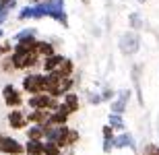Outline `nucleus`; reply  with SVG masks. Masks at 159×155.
I'll return each mask as SVG.
<instances>
[{"label": "nucleus", "mask_w": 159, "mask_h": 155, "mask_svg": "<svg viewBox=\"0 0 159 155\" xmlns=\"http://www.w3.org/2000/svg\"><path fill=\"white\" fill-rule=\"evenodd\" d=\"M99 93H101V99H103V103H110L116 97V89H114L112 85H103L99 89Z\"/></svg>", "instance_id": "nucleus-22"}, {"label": "nucleus", "mask_w": 159, "mask_h": 155, "mask_svg": "<svg viewBox=\"0 0 159 155\" xmlns=\"http://www.w3.org/2000/svg\"><path fill=\"white\" fill-rule=\"evenodd\" d=\"M81 2H83V4H89V2H91V0H81Z\"/></svg>", "instance_id": "nucleus-34"}, {"label": "nucleus", "mask_w": 159, "mask_h": 155, "mask_svg": "<svg viewBox=\"0 0 159 155\" xmlns=\"http://www.w3.org/2000/svg\"><path fill=\"white\" fill-rule=\"evenodd\" d=\"M85 99H87L89 106H99V103H103L99 91H85Z\"/></svg>", "instance_id": "nucleus-24"}, {"label": "nucleus", "mask_w": 159, "mask_h": 155, "mask_svg": "<svg viewBox=\"0 0 159 155\" xmlns=\"http://www.w3.org/2000/svg\"><path fill=\"white\" fill-rule=\"evenodd\" d=\"M19 8V0H0V27L8 21L12 11Z\"/></svg>", "instance_id": "nucleus-11"}, {"label": "nucleus", "mask_w": 159, "mask_h": 155, "mask_svg": "<svg viewBox=\"0 0 159 155\" xmlns=\"http://www.w3.org/2000/svg\"><path fill=\"white\" fill-rule=\"evenodd\" d=\"M62 103L70 110V114H77L81 110V95H79L77 91H68V93L62 95Z\"/></svg>", "instance_id": "nucleus-12"}, {"label": "nucleus", "mask_w": 159, "mask_h": 155, "mask_svg": "<svg viewBox=\"0 0 159 155\" xmlns=\"http://www.w3.org/2000/svg\"><path fill=\"white\" fill-rule=\"evenodd\" d=\"M79 141H81V132L70 126V132H68V139H66V147H77Z\"/></svg>", "instance_id": "nucleus-26"}, {"label": "nucleus", "mask_w": 159, "mask_h": 155, "mask_svg": "<svg viewBox=\"0 0 159 155\" xmlns=\"http://www.w3.org/2000/svg\"><path fill=\"white\" fill-rule=\"evenodd\" d=\"M56 71H58L62 77H72V75L77 72V64H75V60H72V58L64 56V58H62V62H60V66L56 68Z\"/></svg>", "instance_id": "nucleus-16"}, {"label": "nucleus", "mask_w": 159, "mask_h": 155, "mask_svg": "<svg viewBox=\"0 0 159 155\" xmlns=\"http://www.w3.org/2000/svg\"><path fill=\"white\" fill-rule=\"evenodd\" d=\"M77 153V147H64L62 149V155H75Z\"/></svg>", "instance_id": "nucleus-31"}, {"label": "nucleus", "mask_w": 159, "mask_h": 155, "mask_svg": "<svg viewBox=\"0 0 159 155\" xmlns=\"http://www.w3.org/2000/svg\"><path fill=\"white\" fill-rule=\"evenodd\" d=\"M0 71L4 72V75H12V72H15V66H12L11 54H8V56H2V58H0Z\"/></svg>", "instance_id": "nucleus-23"}, {"label": "nucleus", "mask_w": 159, "mask_h": 155, "mask_svg": "<svg viewBox=\"0 0 159 155\" xmlns=\"http://www.w3.org/2000/svg\"><path fill=\"white\" fill-rule=\"evenodd\" d=\"M0 155H25V145L17 137L0 134Z\"/></svg>", "instance_id": "nucleus-6"}, {"label": "nucleus", "mask_w": 159, "mask_h": 155, "mask_svg": "<svg viewBox=\"0 0 159 155\" xmlns=\"http://www.w3.org/2000/svg\"><path fill=\"white\" fill-rule=\"evenodd\" d=\"M107 124L112 126L116 132H122L126 130V120H124V114H116V112H110L107 114Z\"/></svg>", "instance_id": "nucleus-15"}, {"label": "nucleus", "mask_w": 159, "mask_h": 155, "mask_svg": "<svg viewBox=\"0 0 159 155\" xmlns=\"http://www.w3.org/2000/svg\"><path fill=\"white\" fill-rule=\"evenodd\" d=\"M62 54L60 52H56V54H52V56H46V58H41V72H54L56 68L60 66V62H62Z\"/></svg>", "instance_id": "nucleus-10"}, {"label": "nucleus", "mask_w": 159, "mask_h": 155, "mask_svg": "<svg viewBox=\"0 0 159 155\" xmlns=\"http://www.w3.org/2000/svg\"><path fill=\"white\" fill-rule=\"evenodd\" d=\"M43 79L46 75L37 71H27L25 77L21 79V91L27 93V95H37V93H43Z\"/></svg>", "instance_id": "nucleus-2"}, {"label": "nucleus", "mask_w": 159, "mask_h": 155, "mask_svg": "<svg viewBox=\"0 0 159 155\" xmlns=\"http://www.w3.org/2000/svg\"><path fill=\"white\" fill-rule=\"evenodd\" d=\"M11 52H12V42L11 39H0V58L8 56Z\"/></svg>", "instance_id": "nucleus-28"}, {"label": "nucleus", "mask_w": 159, "mask_h": 155, "mask_svg": "<svg viewBox=\"0 0 159 155\" xmlns=\"http://www.w3.org/2000/svg\"><path fill=\"white\" fill-rule=\"evenodd\" d=\"M23 145H25V155H43V141L27 139Z\"/></svg>", "instance_id": "nucleus-17"}, {"label": "nucleus", "mask_w": 159, "mask_h": 155, "mask_svg": "<svg viewBox=\"0 0 159 155\" xmlns=\"http://www.w3.org/2000/svg\"><path fill=\"white\" fill-rule=\"evenodd\" d=\"M52 19L58 25H62L64 29L70 27V19L66 12V2L64 0H43L37 4H25L19 8L17 19L23 21H39V19Z\"/></svg>", "instance_id": "nucleus-1"}, {"label": "nucleus", "mask_w": 159, "mask_h": 155, "mask_svg": "<svg viewBox=\"0 0 159 155\" xmlns=\"http://www.w3.org/2000/svg\"><path fill=\"white\" fill-rule=\"evenodd\" d=\"M141 71H143V64L132 66V83H134V93H136V97H139V106H145L143 89H141Z\"/></svg>", "instance_id": "nucleus-14"}, {"label": "nucleus", "mask_w": 159, "mask_h": 155, "mask_svg": "<svg viewBox=\"0 0 159 155\" xmlns=\"http://www.w3.org/2000/svg\"><path fill=\"white\" fill-rule=\"evenodd\" d=\"M0 134H2V132H0Z\"/></svg>", "instance_id": "nucleus-36"}, {"label": "nucleus", "mask_w": 159, "mask_h": 155, "mask_svg": "<svg viewBox=\"0 0 159 155\" xmlns=\"http://www.w3.org/2000/svg\"><path fill=\"white\" fill-rule=\"evenodd\" d=\"M29 124H46L50 118V110H25Z\"/></svg>", "instance_id": "nucleus-13"}, {"label": "nucleus", "mask_w": 159, "mask_h": 155, "mask_svg": "<svg viewBox=\"0 0 159 155\" xmlns=\"http://www.w3.org/2000/svg\"><path fill=\"white\" fill-rule=\"evenodd\" d=\"M37 2H43V0H29L27 4H37Z\"/></svg>", "instance_id": "nucleus-32"}, {"label": "nucleus", "mask_w": 159, "mask_h": 155, "mask_svg": "<svg viewBox=\"0 0 159 155\" xmlns=\"http://www.w3.org/2000/svg\"><path fill=\"white\" fill-rule=\"evenodd\" d=\"M118 50L122 56H134L141 50V35L136 31H124L122 35L118 37Z\"/></svg>", "instance_id": "nucleus-3"}, {"label": "nucleus", "mask_w": 159, "mask_h": 155, "mask_svg": "<svg viewBox=\"0 0 159 155\" xmlns=\"http://www.w3.org/2000/svg\"><path fill=\"white\" fill-rule=\"evenodd\" d=\"M25 137L43 141V124H29L27 128H25Z\"/></svg>", "instance_id": "nucleus-20"}, {"label": "nucleus", "mask_w": 159, "mask_h": 155, "mask_svg": "<svg viewBox=\"0 0 159 155\" xmlns=\"http://www.w3.org/2000/svg\"><path fill=\"white\" fill-rule=\"evenodd\" d=\"M139 155H159V143H145Z\"/></svg>", "instance_id": "nucleus-27"}, {"label": "nucleus", "mask_w": 159, "mask_h": 155, "mask_svg": "<svg viewBox=\"0 0 159 155\" xmlns=\"http://www.w3.org/2000/svg\"><path fill=\"white\" fill-rule=\"evenodd\" d=\"M2 102L8 110H15V107H23L25 106V93L19 89L17 85L6 83L2 87Z\"/></svg>", "instance_id": "nucleus-5"}, {"label": "nucleus", "mask_w": 159, "mask_h": 155, "mask_svg": "<svg viewBox=\"0 0 159 155\" xmlns=\"http://www.w3.org/2000/svg\"><path fill=\"white\" fill-rule=\"evenodd\" d=\"M132 99V89L130 87H124V89L116 91V97L110 102V112L116 114H126L128 112V103Z\"/></svg>", "instance_id": "nucleus-7"}, {"label": "nucleus", "mask_w": 159, "mask_h": 155, "mask_svg": "<svg viewBox=\"0 0 159 155\" xmlns=\"http://www.w3.org/2000/svg\"><path fill=\"white\" fill-rule=\"evenodd\" d=\"M0 39H4V29L0 27Z\"/></svg>", "instance_id": "nucleus-33"}, {"label": "nucleus", "mask_w": 159, "mask_h": 155, "mask_svg": "<svg viewBox=\"0 0 159 155\" xmlns=\"http://www.w3.org/2000/svg\"><path fill=\"white\" fill-rule=\"evenodd\" d=\"M139 2H149V0H139Z\"/></svg>", "instance_id": "nucleus-35"}, {"label": "nucleus", "mask_w": 159, "mask_h": 155, "mask_svg": "<svg viewBox=\"0 0 159 155\" xmlns=\"http://www.w3.org/2000/svg\"><path fill=\"white\" fill-rule=\"evenodd\" d=\"M25 37H37V29L35 27H23L11 37V42H19V39H25Z\"/></svg>", "instance_id": "nucleus-21"}, {"label": "nucleus", "mask_w": 159, "mask_h": 155, "mask_svg": "<svg viewBox=\"0 0 159 155\" xmlns=\"http://www.w3.org/2000/svg\"><path fill=\"white\" fill-rule=\"evenodd\" d=\"M6 124L12 130H25L29 122H27V114H25L23 107H15V110H8L6 114Z\"/></svg>", "instance_id": "nucleus-8"}, {"label": "nucleus", "mask_w": 159, "mask_h": 155, "mask_svg": "<svg viewBox=\"0 0 159 155\" xmlns=\"http://www.w3.org/2000/svg\"><path fill=\"white\" fill-rule=\"evenodd\" d=\"M101 137H103V139H114V137H116V130L106 122V124L101 126Z\"/></svg>", "instance_id": "nucleus-29"}, {"label": "nucleus", "mask_w": 159, "mask_h": 155, "mask_svg": "<svg viewBox=\"0 0 159 155\" xmlns=\"http://www.w3.org/2000/svg\"><path fill=\"white\" fill-rule=\"evenodd\" d=\"M114 149H130V151H139L136 147V139L132 132L128 130H122V132H116V137H114Z\"/></svg>", "instance_id": "nucleus-9"}, {"label": "nucleus", "mask_w": 159, "mask_h": 155, "mask_svg": "<svg viewBox=\"0 0 159 155\" xmlns=\"http://www.w3.org/2000/svg\"><path fill=\"white\" fill-rule=\"evenodd\" d=\"M25 106L29 110H50V112H54L60 106V99L48 95V93H37V95H27Z\"/></svg>", "instance_id": "nucleus-4"}, {"label": "nucleus", "mask_w": 159, "mask_h": 155, "mask_svg": "<svg viewBox=\"0 0 159 155\" xmlns=\"http://www.w3.org/2000/svg\"><path fill=\"white\" fill-rule=\"evenodd\" d=\"M128 27H132V31H141L145 29V19L141 17V12L134 11L128 15Z\"/></svg>", "instance_id": "nucleus-19"}, {"label": "nucleus", "mask_w": 159, "mask_h": 155, "mask_svg": "<svg viewBox=\"0 0 159 155\" xmlns=\"http://www.w3.org/2000/svg\"><path fill=\"white\" fill-rule=\"evenodd\" d=\"M37 54H39L41 58L52 56V54H56V46H54L50 39H39V42H37Z\"/></svg>", "instance_id": "nucleus-18"}, {"label": "nucleus", "mask_w": 159, "mask_h": 155, "mask_svg": "<svg viewBox=\"0 0 159 155\" xmlns=\"http://www.w3.org/2000/svg\"><path fill=\"white\" fill-rule=\"evenodd\" d=\"M101 151L106 155H110L114 151V139H103V143H101Z\"/></svg>", "instance_id": "nucleus-30"}, {"label": "nucleus", "mask_w": 159, "mask_h": 155, "mask_svg": "<svg viewBox=\"0 0 159 155\" xmlns=\"http://www.w3.org/2000/svg\"><path fill=\"white\" fill-rule=\"evenodd\" d=\"M43 155H62V149L54 141H43Z\"/></svg>", "instance_id": "nucleus-25"}]
</instances>
